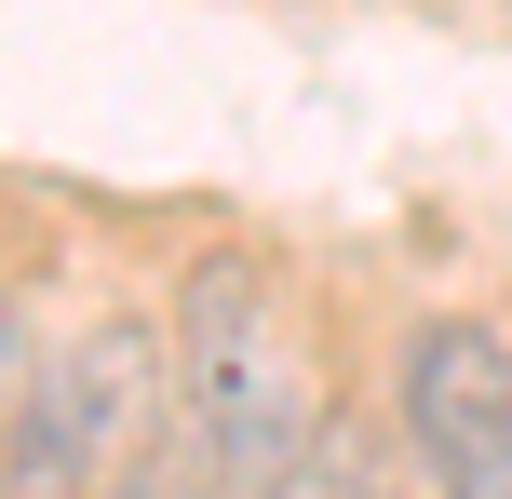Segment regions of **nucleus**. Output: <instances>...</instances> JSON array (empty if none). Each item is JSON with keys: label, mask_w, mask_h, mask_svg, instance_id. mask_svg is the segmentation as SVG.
<instances>
[{"label": "nucleus", "mask_w": 512, "mask_h": 499, "mask_svg": "<svg viewBox=\"0 0 512 499\" xmlns=\"http://www.w3.org/2000/svg\"><path fill=\"white\" fill-rule=\"evenodd\" d=\"M432 499H512V432H499V446H472L459 473H432Z\"/></svg>", "instance_id": "obj_7"}, {"label": "nucleus", "mask_w": 512, "mask_h": 499, "mask_svg": "<svg viewBox=\"0 0 512 499\" xmlns=\"http://www.w3.org/2000/svg\"><path fill=\"white\" fill-rule=\"evenodd\" d=\"M95 486H108V459H95L81 405L54 392V365H41L14 405H0V499H95Z\"/></svg>", "instance_id": "obj_4"}, {"label": "nucleus", "mask_w": 512, "mask_h": 499, "mask_svg": "<svg viewBox=\"0 0 512 499\" xmlns=\"http://www.w3.org/2000/svg\"><path fill=\"white\" fill-rule=\"evenodd\" d=\"M41 365H54V392L81 405V432H95L108 473L176 432V338H162V311H95L81 351H41Z\"/></svg>", "instance_id": "obj_3"}, {"label": "nucleus", "mask_w": 512, "mask_h": 499, "mask_svg": "<svg viewBox=\"0 0 512 499\" xmlns=\"http://www.w3.org/2000/svg\"><path fill=\"white\" fill-rule=\"evenodd\" d=\"M95 499H230V486L203 473V446H189V432H162V446H149V459H122Z\"/></svg>", "instance_id": "obj_6"}, {"label": "nucleus", "mask_w": 512, "mask_h": 499, "mask_svg": "<svg viewBox=\"0 0 512 499\" xmlns=\"http://www.w3.org/2000/svg\"><path fill=\"white\" fill-rule=\"evenodd\" d=\"M27 378H41V338H27V297H14V284H0V405H14V392H27Z\"/></svg>", "instance_id": "obj_8"}, {"label": "nucleus", "mask_w": 512, "mask_h": 499, "mask_svg": "<svg viewBox=\"0 0 512 499\" xmlns=\"http://www.w3.org/2000/svg\"><path fill=\"white\" fill-rule=\"evenodd\" d=\"M162 338H176V432L203 446V473L256 499L283 459L324 419V378L297 351V311H283V270L256 243H216L189 257V284L162 297Z\"/></svg>", "instance_id": "obj_1"}, {"label": "nucleus", "mask_w": 512, "mask_h": 499, "mask_svg": "<svg viewBox=\"0 0 512 499\" xmlns=\"http://www.w3.org/2000/svg\"><path fill=\"white\" fill-rule=\"evenodd\" d=\"M256 499H391V419H310V446L283 459Z\"/></svg>", "instance_id": "obj_5"}, {"label": "nucleus", "mask_w": 512, "mask_h": 499, "mask_svg": "<svg viewBox=\"0 0 512 499\" xmlns=\"http://www.w3.org/2000/svg\"><path fill=\"white\" fill-rule=\"evenodd\" d=\"M512 432V324L486 311H418L405 324V365H391V446L418 473H459L472 446Z\"/></svg>", "instance_id": "obj_2"}]
</instances>
